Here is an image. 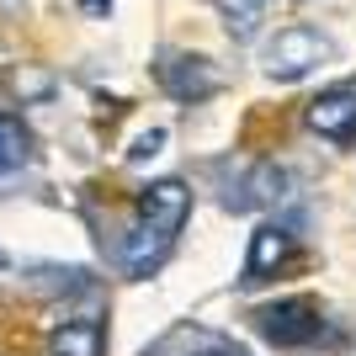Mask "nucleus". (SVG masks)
I'll return each mask as SVG.
<instances>
[{
  "mask_svg": "<svg viewBox=\"0 0 356 356\" xmlns=\"http://www.w3.org/2000/svg\"><path fill=\"white\" fill-rule=\"evenodd\" d=\"M330 59H335V38H325L319 27H282L266 43V54H261L266 74H271V80H282V86L314 74L319 64H330Z\"/></svg>",
  "mask_w": 356,
  "mask_h": 356,
  "instance_id": "nucleus-1",
  "label": "nucleus"
},
{
  "mask_svg": "<svg viewBox=\"0 0 356 356\" xmlns=\"http://www.w3.org/2000/svg\"><path fill=\"white\" fill-rule=\"evenodd\" d=\"M255 330L271 346H309V341H319L325 319H319V309L309 298H282V303H261L255 309Z\"/></svg>",
  "mask_w": 356,
  "mask_h": 356,
  "instance_id": "nucleus-2",
  "label": "nucleus"
},
{
  "mask_svg": "<svg viewBox=\"0 0 356 356\" xmlns=\"http://www.w3.org/2000/svg\"><path fill=\"white\" fill-rule=\"evenodd\" d=\"M192 218V186L186 181H149L144 197H138V223H149L154 234L165 239H176L181 234V223Z\"/></svg>",
  "mask_w": 356,
  "mask_h": 356,
  "instance_id": "nucleus-3",
  "label": "nucleus"
},
{
  "mask_svg": "<svg viewBox=\"0 0 356 356\" xmlns=\"http://www.w3.org/2000/svg\"><path fill=\"white\" fill-rule=\"evenodd\" d=\"M303 122H309L319 138H330V144H351L356 138V86L319 90L309 102V112H303Z\"/></svg>",
  "mask_w": 356,
  "mask_h": 356,
  "instance_id": "nucleus-4",
  "label": "nucleus"
},
{
  "mask_svg": "<svg viewBox=\"0 0 356 356\" xmlns=\"http://www.w3.org/2000/svg\"><path fill=\"white\" fill-rule=\"evenodd\" d=\"M218 86H223V74L213 70V59H202V54H170V59H165V90L181 96V102H202V96H213Z\"/></svg>",
  "mask_w": 356,
  "mask_h": 356,
  "instance_id": "nucleus-5",
  "label": "nucleus"
},
{
  "mask_svg": "<svg viewBox=\"0 0 356 356\" xmlns=\"http://www.w3.org/2000/svg\"><path fill=\"white\" fill-rule=\"evenodd\" d=\"M293 255V234H287L282 223H261L250 234V255H245V282H261L266 271H277Z\"/></svg>",
  "mask_w": 356,
  "mask_h": 356,
  "instance_id": "nucleus-6",
  "label": "nucleus"
},
{
  "mask_svg": "<svg viewBox=\"0 0 356 356\" xmlns=\"http://www.w3.org/2000/svg\"><path fill=\"white\" fill-rule=\"evenodd\" d=\"M165 250H170L165 234H154L149 223H134L128 239H122V266H128V277H149V271L165 261Z\"/></svg>",
  "mask_w": 356,
  "mask_h": 356,
  "instance_id": "nucleus-7",
  "label": "nucleus"
},
{
  "mask_svg": "<svg viewBox=\"0 0 356 356\" xmlns=\"http://www.w3.org/2000/svg\"><path fill=\"white\" fill-rule=\"evenodd\" d=\"M54 356H102V325L96 319H64L54 330Z\"/></svg>",
  "mask_w": 356,
  "mask_h": 356,
  "instance_id": "nucleus-8",
  "label": "nucleus"
},
{
  "mask_svg": "<svg viewBox=\"0 0 356 356\" xmlns=\"http://www.w3.org/2000/svg\"><path fill=\"white\" fill-rule=\"evenodd\" d=\"M223 16V27H229V38L234 43H245V38H255L261 32V11H266V0H213Z\"/></svg>",
  "mask_w": 356,
  "mask_h": 356,
  "instance_id": "nucleus-9",
  "label": "nucleus"
},
{
  "mask_svg": "<svg viewBox=\"0 0 356 356\" xmlns=\"http://www.w3.org/2000/svg\"><path fill=\"white\" fill-rule=\"evenodd\" d=\"M27 154H32L27 128H22L16 118H6V112H0V176L22 170V165H27Z\"/></svg>",
  "mask_w": 356,
  "mask_h": 356,
  "instance_id": "nucleus-10",
  "label": "nucleus"
},
{
  "mask_svg": "<svg viewBox=\"0 0 356 356\" xmlns=\"http://www.w3.org/2000/svg\"><path fill=\"white\" fill-rule=\"evenodd\" d=\"M160 149H165V128H149V134H138V144L128 149V160H134V165H144V160H154Z\"/></svg>",
  "mask_w": 356,
  "mask_h": 356,
  "instance_id": "nucleus-11",
  "label": "nucleus"
},
{
  "mask_svg": "<svg viewBox=\"0 0 356 356\" xmlns=\"http://www.w3.org/2000/svg\"><path fill=\"white\" fill-rule=\"evenodd\" d=\"M80 11L86 16H112V0H80Z\"/></svg>",
  "mask_w": 356,
  "mask_h": 356,
  "instance_id": "nucleus-12",
  "label": "nucleus"
},
{
  "mask_svg": "<svg viewBox=\"0 0 356 356\" xmlns=\"http://www.w3.org/2000/svg\"><path fill=\"white\" fill-rule=\"evenodd\" d=\"M197 356H229V351H197Z\"/></svg>",
  "mask_w": 356,
  "mask_h": 356,
  "instance_id": "nucleus-13",
  "label": "nucleus"
},
{
  "mask_svg": "<svg viewBox=\"0 0 356 356\" xmlns=\"http://www.w3.org/2000/svg\"><path fill=\"white\" fill-rule=\"evenodd\" d=\"M0 6H16V0H0Z\"/></svg>",
  "mask_w": 356,
  "mask_h": 356,
  "instance_id": "nucleus-14",
  "label": "nucleus"
}]
</instances>
